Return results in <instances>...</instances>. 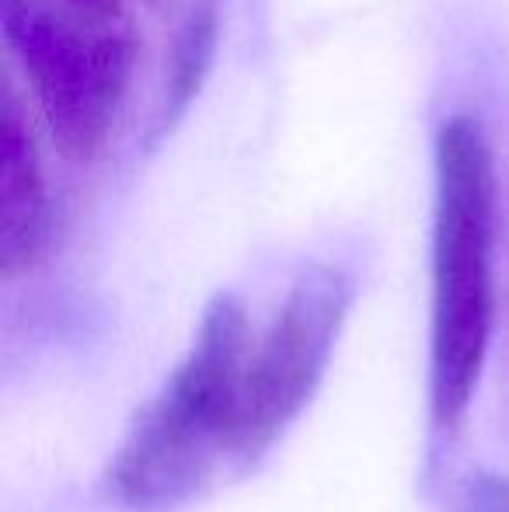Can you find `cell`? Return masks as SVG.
<instances>
[{"instance_id": "obj_4", "label": "cell", "mask_w": 509, "mask_h": 512, "mask_svg": "<svg viewBox=\"0 0 509 512\" xmlns=\"http://www.w3.org/2000/svg\"><path fill=\"white\" fill-rule=\"evenodd\" d=\"M353 307V279L335 265L297 276L269 328L255 338L245 377L238 457L252 460L290 429L314 398Z\"/></svg>"}, {"instance_id": "obj_5", "label": "cell", "mask_w": 509, "mask_h": 512, "mask_svg": "<svg viewBox=\"0 0 509 512\" xmlns=\"http://www.w3.org/2000/svg\"><path fill=\"white\" fill-rule=\"evenodd\" d=\"M56 209L46 164L14 84H4L0 112V272L18 279L35 272L53 251Z\"/></svg>"}, {"instance_id": "obj_1", "label": "cell", "mask_w": 509, "mask_h": 512, "mask_svg": "<svg viewBox=\"0 0 509 512\" xmlns=\"http://www.w3.org/2000/svg\"><path fill=\"white\" fill-rule=\"evenodd\" d=\"M433 310H429V422L461 429L496 328L499 175L485 126L468 112L433 140Z\"/></svg>"}, {"instance_id": "obj_6", "label": "cell", "mask_w": 509, "mask_h": 512, "mask_svg": "<svg viewBox=\"0 0 509 512\" xmlns=\"http://www.w3.org/2000/svg\"><path fill=\"white\" fill-rule=\"evenodd\" d=\"M220 21H224L220 0H192L189 4L175 32V42H171V60L164 70V88L154 112V126H150V143H161L164 136L175 133V126L203 95L213 63H217Z\"/></svg>"}, {"instance_id": "obj_7", "label": "cell", "mask_w": 509, "mask_h": 512, "mask_svg": "<svg viewBox=\"0 0 509 512\" xmlns=\"http://www.w3.org/2000/svg\"><path fill=\"white\" fill-rule=\"evenodd\" d=\"M450 512H509V478L499 471H475L457 485Z\"/></svg>"}, {"instance_id": "obj_3", "label": "cell", "mask_w": 509, "mask_h": 512, "mask_svg": "<svg viewBox=\"0 0 509 512\" xmlns=\"http://www.w3.org/2000/svg\"><path fill=\"white\" fill-rule=\"evenodd\" d=\"M0 25L60 154L95 161L123 115L140 56L126 0H0Z\"/></svg>"}, {"instance_id": "obj_2", "label": "cell", "mask_w": 509, "mask_h": 512, "mask_svg": "<svg viewBox=\"0 0 509 512\" xmlns=\"http://www.w3.org/2000/svg\"><path fill=\"white\" fill-rule=\"evenodd\" d=\"M252 328L238 297L220 293L199 317L185 359L129 425L109 467V492L133 512L185 502L224 453H238Z\"/></svg>"}]
</instances>
